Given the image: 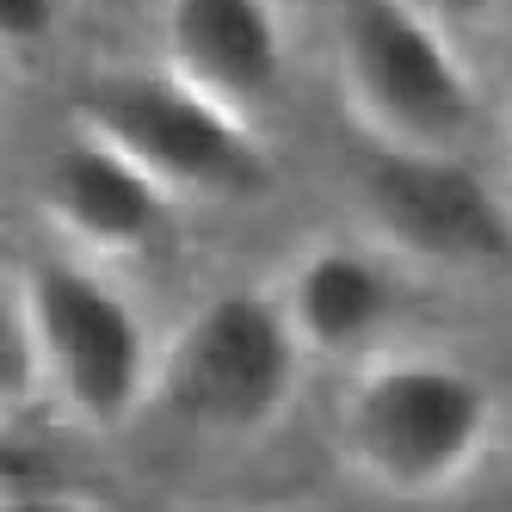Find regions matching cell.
Returning <instances> with one entry per match:
<instances>
[{
    "mask_svg": "<svg viewBox=\"0 0 512 512\" xmlns=\"http://www.w3.org/2000/svg\"><path fill=\"white\" fill-rule=\"evenodd\" d=\"M494 445V389L457 358L377 352L334 408L340 463L389 500L457 494Z\"/></svg>",
    "mask_w": 512,
    "mask_h": 512,
    "instance_id": "1",
    "label": "cell"
},
{
    "mask_svg": "<svg viewBox=\"0 0 512 512\" xmlns=\"http://www.w3.org/2000/svg\"><path fill=\"white\" fill-rule=\"evenodd\" d=\"M7 297L25 315L44 395L87 432L130 426L161 389V352L124 290L75 260H31Z\"/></svg>",
    "mask_w": 512,
    "mask_h": 512,
    "instance_id": "2",
    "label": "cell"
},
{
    "mask_svg": "<svg viewBox=\"0 0 512 512\" xmlns=\"http://www.w3.org/2000/svg\"><path fill=\"white\" fill-rule=\"evenodd\" d=\"M334 68L352 124L401 155H457L475 130V81L451 31L414 0H340Z\"/></svg>",
    "mask_w": 512,
    "mask_h": 512,
    "instance_id": "3",
    "label": "cell"
},
{
    "mask_svg": "<svg viewBox=\"0 0 512 512\" xmlns=\"http://www.w3.org/2000/svg\"><path fill=\"white\" fill-rule=\"evenodd\" d=\"M303 340L278 297L223 290L161 346V401L210 438H266L303 389Z\"/></svg>",
    "mask_w": 512,
    "mask_h": 512,
    "instance_id": "4",
    "label": "cell"
},
{
    "mask_svg": "<svg viewBox=\"0 0 512 512\" xmlns=\"http://www.w3.org/2000/svg\"><path fill=\"white\" fill-rule=\"evenodd\" d=\"M81 130L124 149L173 198H235L266 179V149L253 142V124L167 68L99 75L81 93Z\"/></svg>",
    "mask_w": 512,
    "mask_h": 512,
    "instance_id": "5",
    "label": "cell"
},
{
    "mask_svg": "<svg viewBox=\"0 0 512 512\" xmlns=\"http://www.w3.org/2000/svg\"><path fill=\"white\" fill-rule=\"evenodd\" d=\"M364 210L395 253L420 266L488 272L512 260V216L482 173L457 155H401L377 149L364 167Z\"/></svg>",
    "mask_w": 512,
    "mask_h": 512,
    "instance_id": "6",
    "label": "cell"
},
{
    "mask_svg": "<svg viewBox=\"0 0 512 512\" xmlns=\"http://www.w3.org/2000/svg\"><path fill=\"white\" fill-rule=\"evenodd\" d=\"M38 204L93 260H136V253H149L161 241L173 192L155 186L124 149L75 124V136L56 142L44 161Z\"/></svg>",
    "mask_w": 512,
    "mask_h": 512,
    "instance_id": "7",
    "label": "cell"
},
{
    "mask_svg": "<svg viewBox=\"0 0 512 512\" xmlns=\"http://www.w3.org/2000/svg\"><path fill=\"white\" fill-rule=\"evenodd\" d=\"M161 50L167 75L253 124L284 81L290 44L278 0H161Z\"/></svg>",
    "mask_w": 512,
    "mask_h": 512,
    "instance_id": "8",
    "label": "cell"
},
{
    "mask_svg": "<svg viewBox=\"0 0 512 512\" xmlns=\"http://www.w3.org/2000/svg\"><path fill=\"white\" fill-rule=\"evenodd\" d=\"M278 303L290 315V334L303 340L309 364H364L377 358V334L395 315V272L371 247L352 241H321L290 266Z\"/></svg>",
    "mask_w": 512,
    "mask_h": 512,
    "instance_id": "9",
    "label": "cell"
},
{
    "mask_svg": "<svg viewBox=\"0 0 512 512\" xmlns=\"http://www.w3.org/2000/svg\"><path fill=\"white\" fill-rule=\"evenodd\" d=\"M0 31L7 50H38L56 31V0H0Z\"/></svg>",
    "mask_w": 512,
    "mask_h": 512,
    "instance_id": "10",
    "label": "cell"
},
{
    "mask_svg": "<svg viewBox=\"0 0 512 512\" xmlns=\"http://www.w3.org/2000/svg\"><path fill=\"white\" fill-rule=\"evenodd\" d=\"M7 512H99L87 494H68V488H13Z\"/></svg>",
    "mask_w": 512,
    "mask_h": 512,
    "instance_id": "11",
    "label": "cell"
},
{
    "mask_svg": "<svg viewBox=\"0 0 512 512\" xmlns=\"http://www.w3.org/2000/svg\"><path fill=\"white\" fill-rule=\"evenodd\" d=\"M414 7H420V13H432L438 25L451 31V25H469V19H488L500 0H414Z\"/></svg>",
    "mask_w": 512,
    "mask_h": 512,
    "instance_id": "12",
    "label": "cell"
},
{
    "mask_svg": "<svg viewBox=\"0 0 512 512\" xmlns=\"http://www.w3.org/2000/svg\"><path fill=\"white\" fill-rule=\"evenodd\" d=\"M506 62H512V38H506Z\"/></svg>",
    "mask_w": 512,
    "mask_h": 512,
    "instance_id": "13",
    "label": "cell"
}]
</instances>
